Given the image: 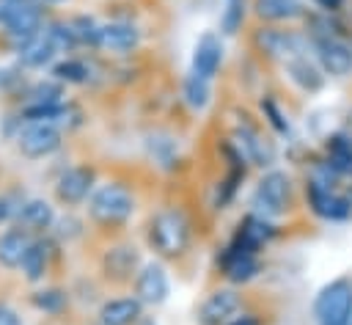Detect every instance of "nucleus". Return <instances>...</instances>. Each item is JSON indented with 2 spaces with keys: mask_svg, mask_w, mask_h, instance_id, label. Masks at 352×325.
<instances>
[{
  "mask_svg": "<svg viewBox=\"0 0 352 325\" xmlns=\"http://www.w3.org/2000/svg\"><path fill=\"white\" fill-rule=\"evenodd\" d=\"M146 242L157 259H182L192 242V223L182 207H162L146 223Z\"/></svg>",
  "mask_w": 352,
  "mask_h": 325,
  "instance_id": "1",
  "label": "nucleus"
},
{
  "mask_svg": "<svg viewBox=\"0 0 352 325\" xmlns=\"http://www.w3.org/2000/svg\"><path fill=\"white\" fill-rule=\"evenodd\" d=\"M47 8L41 0H0V36L3 47L14 55L28 39H33L44 22H47Z\"/></svg>",
  "mask_w": 352,
  "mask_h": 325,
  "instance_id": "2",
  "label": "nucleus"
},
{
  "mask_svg": "<svg viewBox=\"0 0 352 325\" xmlns=\"http://www.w3.org/2000/svg\"><path fill=\"white\" fill-rule=\"evenodd\" d=\"M88 220L102 229H121L138 209V198L124 182H102L88 198Z\"/></svg>",
  "mask_w": 352,
  "mask_h": 325,
  "instance_id": "3",
  "label": "nucleus"
},
{
  "mask_svg": "<svg viewBox=\"0 0 352 325\" xmlns=\"http://www.w3.org/2000/svg\"><path fill=\"white\" fill-rule=\"evenodd\" d=\"M294 204V182L286 171L280 168H267L258 182L253 185L250 190V198H248V212L253 215H261L267 220H280L289 215Z\"/></svg>",
  "mask_w": 352,
  "mask_h": 325,
  "instance_id": "4",
  "label": "nucleus"
},
{
  "mask_svg": "<svg viewBox=\"0 0 352 325\" xmlns=\"http://www.w3.org/2000/svg\"><path fill=\"white\" fill-rule=\"evenodd\" d=\"M250 44L253 50L275 63H286L297 55H308L311 52V39L305 36V30H294L286 25H258L250 33Z\"/></svg>",
  "mask_w": 352,
  "mask_h": 325,
  "instance_id": "5",
  "label": "nucleus"
},
{
  "mask_svg": "<svg viewBox=\"0 0 352 325\" xmlns=\"http://www.w3.org/2000/svg\"><path fill=\"white\" fill-rule=\"evenodd\" d=\"M314 319L316 325H346L352 319V278H333L316 292Z\"/></svg>",
  "mask_w": 352,
  "mask_h": 325,
  "instance_id": "6",
  "label": "nucleus"
},
{
  "mask_svg": "<svg viewBox=\"0 0 352 325\" xmlns=\"http://www.w3.org/2000/svg\"><path fill=\"white\" fill-rule=\"evenodd\" d=\"M14 146L25 160H47L60 151L63 129L50 121H30L19 127V132L14 135Z\"/></svg>",
  "mask_w": 352,
  "mask_h": 325,
  "instance_id": "7",
  "label": "nucleus"
},
{
  "mask_svg": "<svg viewBox=\"0 0 352 325\" xmlns=\"http://www.w3.org/2000/svg\"><path fill=\"white\" fill-rule=\"evenodd\" d=\"M305 204L311 209V215H316L319 220H330V223H341L346 218H352V196L341 193L338 185H322L316 179H305Z\"/></svg>",
  "mask_w": 352,
  "mask_h": 325,
  "instance_id": "8",
  "label": "nucleus"
},
{
  "mask_svg": "<svg viewBox=\"0 0 352 325\" xmlns=\"http://www.w3.org/2000/svg\"><path fill=\"white\" fill-rule=\"evenodd\" d=\"M94 187H96V168L91 162H74V165L63 168L55 176L52 196H55V201L60 207L74 209V207H80V204H85L91 198Z\"/></svg>",
  "mask_w": 352,
  "mask_h": 325,
  "instance_id": "9",
  "label": "nucleus"
},
{
  "mask_svg": "<svg viewBox=\"0 0 352 325\" xmlns=\"http://www.w3.org/2000/svg\"><path fill=\"white\" fill-rule=\"evenodd\" d=\"M278 234L280 231H278L275 220H267L261 215L245 212L226 245L234 248V251H242V253H261L272 240H278Z\"/></svg>",
  "mask_w": 352,
  "mask_h": 325,
  "instance_id": "10",
  "label": "nucleus"
},
{
  "mask_svg": "<svg viewBox=\"0 0 352 325\" xmlns=\"http://www.w3.org/2000/svg\"><path fill=\"white\" fill-rule=\"evenodd\" d=\"M231 140H234V146L239 149V154L245 157L248 165H256V168H264V171L272 168V162H275V157H278L275 143H272L267 135H261V129H258L253 121L236 124V127L231 129Z\"/></svg>",
  "mask_w": 352,
  "mask_h": 325,
  "instance_id": "11",
  "label": "nucleus"
},
{
  "mask_svg": "<svg viewBox=\"0 0 352 325\" xmlns=\"http://www.w3.org/2000/svg\"><path fill=\"white\" fill-rule=\"evenodd\" d=\"M140 251L132 242H113L104 248L102 259H99V270L104 275V281L110 284H132L138 270H140Z\"/></svg>",
  "mask_w": 352,
  "mask_h": 325,
  "instance_id": "12",
  "label": "nucleus"
},
{
  "mask_svg": "<svg viewBox=\"0 0 352 325\" xmlns=\"http://www.w3.org/2000/svg\"><path fill=\"white\" fill-rule=\"evenodd\" d=\"M132 295L143 306H162L170 295V278L162 264V259H148L140 264L135 281H132Z\"/></svg>",
  "mask_w": 352,
  "mask_h": 325,
  "instance_id": "13",
  "label": "nucleus"
},
{
  "mask_svg": "<svg viewBox=\"0 0 352 325\" xmlns=\"http://www.w3.org/2000/svg\"><path fill=\"white\" fill-rule=\"evenodd\" d=\"M311 55L324 72V77L352 74V44L346 39H336V36L311 39Z\"/></svg>",
  "mask_w": 352,
  "mask_h": 325,
  "instance_id": "14",
  "label": "nucleus"
},
{
  "mask_svg": "<svg viewBox=\"0 0 352 325\" xmlns=\"http://www.w3.org/2000/svg\"><path fill=\"white\" fill-rule=\"evenodd\" d=\"M239 311H245V303H242V295L236 292V286H217L201 300L198 322L201 325H226Z\"/></svg>",
  "mask_w": 352,
  "mask_h": 325,
  "instance_id": "15",
  "label": "nucleus"
},
{
  "mask_svg": "<svg viewBox=\"0 0 352 325\" xmlns=\"http://www.w3.org/2000/svg\"><path fill=\"white\" fill-rule=\"evenodd\" d=\"M217 270L231 286H245L261 275V259L258 253H242L223 245L217 253Z\"/></svg>",
  "mask_w": 352,
  "mask_h": 325,
  "instance_id": "16",
  "label": "nucleus"
},
{
  "mask_svg": "<svg viewBox=\"0 0 352 325\" xmlns=\"http://www.w3.org/2000/svg\"><path fill=\"white\" fill-rule=\"evenodd\" d=\"M223 58H226V50H223V36H217L214 30H206L195 39L192 44V55H190V72L192 74H201L206 80H214L223 69Z\"/></svg>",
  "mask_w": 352,
  "mask_h": 325,
  "instance_id": "17",
  "label": "nucleus"
},
{
  "mask_svg": "<svg viewBox=\"0 0 352 325\" xmlns=\"http://www.w3.org/2000/svg\"><path fill=\"white\" fill-rule=\"evenodd\" d=\"M143 41V30L135 22L113 19L99 28V50L110 55H132Z\"/></svg>",
  "mask_w": 352,
  "mask_h": 325,
  "instance_id": "18",
  "label": "nucleus"
},
{
  "mask_svg": "<svg viewBox=\"0 0 352 325\" xmlns=\"http://www.w3.org/2000/svg\"><path fill=\"white\" fill-rule=\"evenodd\" d=\"M250 11L264 25H289L305 19L311 8L305 0H253Z\"/></svg>",
  "mask_w": 352,
  "mask_h": 325,
  "instance_id": "19",
  "label": "nucleus"
},
{
  "mask_svg": "<svg viewBox=\"0 0 352 325\" xmlns=\"http://www.w3.org/2000/svg\"><path fill=\"white\" fill-rule=\"evenodd\" d=\"M58 58H60V55H58V50H55V44L50 41V36H47V30H44V28H41L33 39H28V41L14 52V61H16L25 72L50 69Z\"/></svg>",
  "mask_w": 352,
  "mask_h": 325,
  "instance_id": "20",
  "label": "nucleus"
},
{
  "mask_svg": "<svg viewBox=\"0 0 352 325\" xmlns=\"http://www.w3.org/2000/svg\"><path fill=\"white\" fill-rule=\"evenodd\" d=\"M55 207L52 201L41 198V196H28L16 212V226H22L25 231H30L33 237H41V234H50L52 223H55Z\"/></svg>",
  "mask_w": 352,
  "mask_h": 325,
  "instance_id": "21",
  "label": "nucleus"
},
{
  "mask_svg": "<svg viewBox=\"0 0 352 325\" xmlns=\"http://www.w3.org/2000/svg\"><path fill=\"white\" fill-rule=\"evenodd\" d=\"M52 253H55V240L50 234H41V237H33L22 264H19V275L28 281V284H41L50 273V264H52Z\"/></svg>",
  "mask_w": 352,
  "mask_h": 325,
  "instance_id": "22",
  "label": "nucleus"
},
{
  "mask_svg": "<svg viewBox=\"0 0 352 325\" xmlns=\"http://www.w3.org/2000/svg\"><path fill=\"white\" fill-rule=\"evenodd\" d=\"M140 317H146V306L135 295L107 297L96 311L99 325H135Z\"/></svg>",
  "mask_w": 352,
  "mask_h": 325,
  "instance_id": "23",
  "label": "nucleus"
},
{
  "mask_svg": "<svg viewBox=\"0 0 352 325\" xmlns=\"http://www.w3.org/2000/svg\"><path fill=\"white\" fill-rule=\"evenodd\" d=\"M283 66V74L289 77V83L294 85V88H300L302 94H316V91H322V85H324V72L319 69V63L314 61V55H297V58H292V61H286V63H280Z\"/></svg>",
  "mask_w": 352,
  "mask_h": 325,
  "instance_id": "24",
  "label": "nucleus"
},
{
  "mask_svg": "<svg viewBox=\"0 0 352 325\" xmlns=\"http://www.w3.org/2000/svg\"><path fill=\"white\" fill-rule=\"evenodd\" d=\"M30 242H33V234L30 231H25L16 223L6 226L0 231V270H8V273L19 270V264L25 259Z\"/></svg>",
  "mask_w": 352,
  "mask_h": 325,
  "instance_id": "25",
  "label": "nucleus"
},
{
  "mask_svg": "<svg viewBox=\"0 0 352 325\" xmlns=\"http://www.w3.org/2000/svg\"><path fill=\"white\" fill-rule=\"evenodd\" d=\"M322 160L338 176H352V135L349 132H330L322 143Z\"/></svg>",
  "mask_w": 352,
  "mask_h": 325,
  "instance_id": "26",
  "label": "nucleus"
},
{
  "mask_svg": "<svg viewBox=\"0 0 352 325\" xmlns=\"http://www.w3.org/2000/svg\"><path fill=\"white\" fill-rule=\"evenodd\" d=\"M143 149H146L148 160H154L162 171H176V165H179V140L170 132H162V129L148 132L146 140H143Z\"/></svg>",
  "mask_w": 352,
  "mask_h": 325,
  "instance_id": "27",
  "label": "nucleus"
},
{
  "mask_svg": "<svg viewBox=\"0 0 352 325\" xmlns=\"http://www.w3.org/2000/svg\"><path fill=\"white\" fill-rule=\"evenodd\" d=\"M28 303H30L33 311H38V314H44V317H60V314L69 308L72 295H69L66 286L50 284V286H36V289H30Z\"/></svg>",
  "mask_w": 352,
  "mask_h": 325,
  "instance_id": "28",
  "label": "nucleus"
},
{
  "mask_svg": "<svg viewBox=\"0 0 352 325\" xmlns=\"http://www.w3.org/2000/svg\"><path fill=\"white\" fill-rule=\"evenodd\" d=\"M50 77H55L63 85H85L94 77V66L85 58L77 55H60L52 66H50Z\"/></svg>",
  "mask_w": 352,
  "mask_h": 325,
  "instance_id": "29",
  "label": "nucleus"
},
{
  "mask_svg": "<svg viewBox=\"0 0 352 325\" xmlns=\"http://www.w3.org/2000/svg\"><path fill=\"white\" fill-rule=\"evenodd\" d=\"M245 176H248V168H228L226 176L217 179V185H214V190H212V209H217V212L228 209V207L234 204V198H236V193H239Z\"/></svg>",
  "mask_w": 352,
  "mask_h": 325,
  "instance_id": "30",
  "label": "nucleus"
},
{
  "mask_svg": "<svg viewBox=\"0 0 352 325\" xmlns=\"http://www.w3.org/2000/svg\"><path fill=\"white\" fill-rule=\"evenodd\" d=\"M182 99H184V105H187L190 110L204 113V110L209 107V102H212V80H206V77L190 72V74L184 77V83H182Z\"/></svg>",
  "mask_w": 352,
  "mask_h": 325,
  "instance_id": "31",
  "label": "nucleus"
},
{
  "mask_svg": "<svg viewBox=\"0 0 352 325\" xmlns=\"http://www.w3.org/2000/svg\"><path fill=\"white\" fill-rule=\"evenodd\" d=\"M19 96H22L19 105H25V102H63L66 85L58 83L55 77H47V80L41 77L36 83H25V88L19 91Z\"/></svg>",
  "mask_w": 352,
  "mask_h": 325,
  "instance_id": "32",
  "label": "nucleus"
},
{
  "mask_svg": "<svg viewBox=\"0 0 352 325\" xmlns=\"http://www.w3.org/2000/svg\"><path fill=\"white\" fill-rule=\"evenodd\" d=\"M258 110H261V116H264V124H267L275 135H289V132H292V121H289L286 110L280 107V102L275 99V94H261Z\"/></svg>",
  "mask_w": 352,
  "mask_h": 325,
  "instance_id": "33",
  "label": "nucleus"
},
{
  "mask_svg": "<svg viewBox=\"0 0 352 325\" xmlns=\"http://www.w3.org/2000/svg\"><path fill=\"white\" fill-rule=\"evenodd\" d=\"M69 25L74 30V39H77L80 50H99V28H102V22H96L91 14H74V17H69Z\"/></svg>",
  "mask_w": 352,
  "mask_h": 325,
  "instance_id": "34",
  "label": "nucleus"
},
{
  "mask_svg": "<svg viewBox=\"0 0 352 325\" xmlns=\"http://www.w3.org/2000/svg\"><path fill=\"white\" fill-rule=\"evenodd\" d=\"M44 30H47L50 41L55 44L58 55H72V52L80 50V44H77V39H74V30H72L69 19H47V22H44Z\"/></svg>",
  "mask_w": 352,
  "mask_h": 325,
  "instance_id": "35",
  "label": "nucleus"
},
{
  "mask_svg": "<svg viewBox=\"0 0 352 325\" xmlns=\"http://www.w3.org/2000/svg\"><path fill=\"white\" fill-rule=\"evenodd\" d=\"M248 19V0H226L220 11V36H236Z\"/></svg>",
  "mask_w": 352,
  "mask_h": 325,
  "instance_id": "36",
  "label": "nucleus"
},
{
  "mask_svg": "<svg viewBox=\"0 0 352 325\" xmlns=\"http://www.w3.org/2000/svg\"><path fill=\"white\" fill-rule=\"evenodd\" d=\"M82 234H85V223H82L74 212H66V215L55 218V223H52V229H50V237H52L55 242H74V240H80Z\"/></svg>",
  "mask_w": 352,
  "mask_h": 325,
  "instance_id": "37",
  "label": "nucleus"
},
{
  "mask_svg": "<svg viewBox=\"0 0 352 325\" xmlns=\"http://www.w3.org/2000/svg\"><path fill=\"white\" fill-rule=\"evenodd\" d=\"M25 88V69L11 61V63H0V91L3 94H19Z\"/></svg>",
  "mask_w": 352,
  "mask_h": 325,
  "instance_id": "38",
  "label": "nucleus"
},
{
  "mask_svg": "<svg viewBox=\"0 0 352 325\" xmlns=\"http://www.w3.org/2000/svg\"><path fill=\"white\" fill-rule=\"evenodd\" d=\"M28 196L19 190H0V229L11 226L16 220V212Z\"/></svg>",
  "mask_w": 352,
  "mask_h": 325,
  "instance_id": "39",
  "label": "nucleus"
},
{
  "mask_svg": "<svg viewBox=\"0 0 352 325\" xmlns=\"http://www.w3.org/2000/svg\"><path fill=\"white\" fill-rule=\"evenodd\" d=\"M0 325H25L22 322V314L8 300H3V297H0Z\"/></svg>",
  "mask_w": 352,
  "mask_h": 325,
  "instance_id": "40",
  "label": "nucleus"
},
{
  "mask_svg": "<svg viewBox=\"0 0 352 325\" xmlns=\"http://www.w3.org/2000/svg\"><path fill=\"white\" fill-rule=\"evenodd\" d=\"M316 11H324V14H338L344 8L346 0H311Z\"/></svg>",
  "mask_w": 352,
  "mask_h": 325,
  "instance_id": "41",
  "label": "nucleus"
},
{
  "mask_svg": "<svg viewBox=\"0 0 352 325\" xmlns=\"http://www.w3.org/2000/svg\"><path fill=\"white\" fill-rule=\"evenodd\" d=\"M226 325H261V319H258V314H253V311H239L234 319H228Z\"/></svg>",
  "mask_w": 352,
  "mask_h": 325,
  "instance_id": "42",
  "label": "nucleus"
},
{
  "mask_svg": "<svg viewBox=\"0 0 352 325\" xmlns=\"http://www.w3.org/2000/svg\"><path fill=\"white\" fill-rule=\"evenodd\" d=\"M63 3H69V0H41L44 8H55V6H63Z\"/></svg>",
  "mask_w": 352,
  "mask_h": 325,
  "instance_id": "43",
  "label": "nucleus"
},
{
  "mask_svg": "<svg viewBox=\"0 0 352 325\" xmlns=\"http://www.w3.org/2000/svg\"><path fill=\"white\" fill-rule=\"evenodd\" d=\"M135 325H160V322H157L154 317H140V319H138Z\"/></svg>",
  "mask_w": 352,
  "mask_h": 325,
  "instance_id": "44",
  "label": "nucleus"
},
{
  "mask_svg": "<svg viewBox=\"0 0 352 325\" xmlns=\"http://www.w3.org/2000/svg\"><path fill=\"white\" fill-rule=\"evenodd\" d=\"M346 325H352V319H349V322H346Z\"/></svg>",
  "mask_w": 352,
  "mask_h": 325,
  "instance_id": "45",
  "label": "nucleus"
}]
</instances>
